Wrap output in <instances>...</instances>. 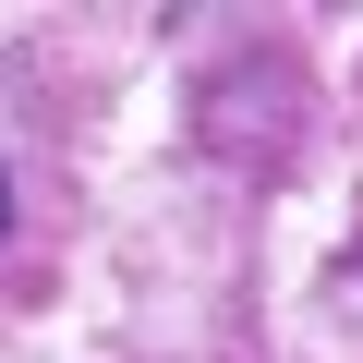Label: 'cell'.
<instances>
[{
    "instance_id": "cell-1",
    "label": "cell",
    "mask_w": 363,
    "mask_h": 363,
    "mask_svg": "<svg viewBox=\"0 0 363 363\" xmlns=\"http://www.w3.org/2000/svg\"><path fill=\"white\" fill-rule=\"evenodd\" d=\"M0 230H13V169H0Z\"/></svg>"
}]
</instances>
